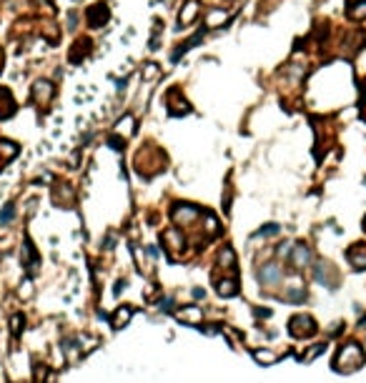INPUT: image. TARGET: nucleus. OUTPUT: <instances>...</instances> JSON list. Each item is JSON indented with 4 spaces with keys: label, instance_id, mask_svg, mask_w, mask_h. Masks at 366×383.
Returning <instances> with one entry per match:
<instances>
[{
    "label": "nucleus",
    "instance_id": "f257e3e1",
    "mask_svg": "<svg viewBox=\"0 0 366 383\" xmlns=\"http://www.w3.org/2000/svg\"><path fill=\"white\" fill-rule=\"evenodd\" d=\"M53 95H55V88H53L50 80H35L33 83V103L48 105L53 100Z\"/></svg>",
    "mask_w": 366,
    "mask_h": 383
},
{
    "label": "nucleus",
    "instance_id": "f03ea898",
    "mask_svg": "<svg viewBox=\"0 0 366 383\" xmlns=\"http://www.w3.org/2000/svg\"><path fill=\"white\" fill-rule=\"evenodd\" d=\"M111 18V10H108V5H90L88 10H85V20H88V25L90 28H101L106 20Z\"/></svg>",
    "mask_w": 366,
    "mask_h": 383
},
{
    "label": "nucleus",
    "instance_id": "7ed1b4c3",
    "mask_svg": "<svg viewBox=\"0 0 366 383\" xmlns=\"http://www.w3.org/2000/svg\"><path fill=\"white\" fill-rule=\"evenodd\" d=\"M15 115V98L10 93V88L0 85V120H8Z\"/></svg>",
    "mask_w": 366,
    "mask_h": 383
},
{
    "label": "nucleus",
    "instance_id": "20e7f679",
    "mask_svg": "<svg viewBox=\"0 0 366 383\" xmlns=\"http://www.w3.org/2000/svg\"><path fill=\"white\" fill-rule=\"evenodd\" d=\"M291 333L294 336H311L316 328H314V321L309 318V316H296V318H291Z\"/></svg>",
    "mask_w": 366,
    "mask_h": 383
},
{
    "label": "nucleus",
    "instance_id": "39448f33",
    "mask_svg": "<svg viewBox=\"0 0 366 383\" xmlns=\"http://www.w3.org/2000/svg\"><path fill=\"white\" fill-rule=\"evenodd\" d=\"M198 215H201V210H198L196 205H188V203L173 208V220H176V223H183V225L191 223V220H196Z\"/></svg>",
    "mask_w": 366,
    "mask_h": 383
},
{
    "label": "nucleus",
    "instance_id": "423d86ee",
    "mask_svg": "<svg viewBox=\"0 0 366 383\" xmlns=\"http://www.w3.org/2000/svg\"><path fill=\"white\" fill-rule=\"evenodd\" d=\"M15 156H18V143H13V141H0V168L8 166Z\"/></svg>",
    "mask_w": 366,
    "mask_h": 383
},
{
    "label": "nucleus",
    "instance_id": "0eeeda50",
    "mask_svg": "<svg viewBox=\"0 0 366 383\" xmlns=\"http://www.w3.org/2000/svg\"><path fill=\"white\" fill-rule=\"evenodd\" d=\"M258 278H261V283L273 286V283H279V281H281V271H279L276 266H266V268H261Z\"/></svg>",
    "mask_w": 366,
    "mask_h": 383
},
{
    "label": "nucleus",
    "instance_id": "6e6552de",
    "mask_svg": "<svg viewBox=\"0 0 366 383\" xmlns=\"http://www.w3.org/2000/svg\"><path fill=\"white\" fill-rule=\"evenodd\" d=\"M309 261H311V250H309L306 245L299 243V245L294 248V266H296V268H304Z\"/></svg>",
    "mask_w": 366,
    "mask_h": 383
},
{
    "label": "nucleus",
    "instance_id": "1a4fd4ad",
    "mask_svg": "<svg viewBox=\"0 0 366 383\" xmlns=\"http://www.w3.org/2000/svg\"><path fill=\"white\" fill-rule=\"evenodd\" d=\"M346 13H349L351 20H364L366 18V0H351Z\"/></svg>",
    "mask_w": 366,
    "mask_h": 383
},
{
    "label": "nucleus",
    "instance_id": "9d476101",
    "mask_svg": "<svg viewBox=\"0 0 366 383\" xmlns=\"http://www.w3.org/2000/svg\"><path fill=\"white\" fill-rule=\"evenodd\" d=\"M349 261H351L356 268H366V248H361V245H354V248L349 250Z\"/></svg>",
    "mask_w": 366,
    "mask_h": 383
},
{
    "label": "nucleus",
    "instance_id": "9b49d317",
    "mask_svg": "<svg viewBox=\"0 0 366 383\" xmlns=\"http://www.w3.org/2000/svg\"><path fill=\"white\" fill-rule=\"evenodd\" d=\"M133 125H136V120H133V115H126L123 120H118V125H116V128H118V133H121V136H131V133L136 131Z\"/></svg>",
    "mask_w": 366,
    "mask_h": 383
},
{
    "label": "nucleus",
    "instance_id": "f8f14e48",
    "mask_svg": "<svg viewBox=\"0 0 366 383\" xmlns=\"http://www.w3.org/2000/svg\"><path fill=\"white\" fill-rule=\"evenodd\" d=\"M131 313H133V311H131L128 306H123V308H118V311H116V316H113V326H116V328H121L123 323H128V318H131Z\"/></svg>",
    "mask_w": 366,
    "mask_h": 383
},
{
    "label": "nucleus",
    "instance_id": "ddd939ff",
    "mask_svg": "<svg viewBox=\"0 0 366 383\" xmlns=\"http://www.w3.org/2000/svg\"><path fill=\"white\" fill-rule=\"evenodd\" d=\"M196 15H198V5H196V3H191V5H186V13H181V18H178V20H181V25H188V23H191Z\"/></svg>",
    "mask_w": 366,
    "mask_h": 383
},
{
    "label": "nucleus",
    "instance_id": "4468645a",
    "mask_svg": "<svg viewBox=\"0 0 366 383\" xmlns=\"http://www.w3.org/2000/svg\"><path fill=\"white\" fill-rule=\"evenodd\" d=\"M218 293L221 296H236V281H221L218 283Z\"/></svg>",
    "mask_w": 366,
    "mask_h": 383
},
{
    "label": "nucleus",
    "instance_id": "2eb2a0df",
    "mask_svg": "<svg viewBox=\"0 0 366 383\" xmlns=\"http://www.w3.org/2000/svg\"><path fill=\"white\" fill-rule=\"evenodd\" d=\"M226 18H228L226 13H218V10H213V13L206 18V25H208V28H216V23H221V20L226 23Z\"/></svg>",
    "mask_w": 366,
    "mask_h": 383
},
{
    "label": "nucleus",
    "instance_id": "dca6fc26",
    "mask_svg": "<svg viewBox=\"0 0 366 383\" xmlns=\"http://www.w3.org/2000/svg\"><path fill=\"white\" fill-rule=\"evenodd\" d=\"M13 215H15V208H13V205L8 203V205H5V208L0 210V225H8V223L13 220Z\"/></svg>",
    "mask_w": 366,
    "mask_h": 383
},
{
    "label": "nucleus",
    "instance_id": "f3484780",
    "mask_svg": "<svg viewBox=\"0 0 366 383\" xmlns=\"http://www.w3.org/2000/svg\"><path fill=\"white\" fill-rule=\"evenodd\" d=\"M233 261H236L233 250H231V248H223V250H221V263H223V266H233Z\"/></svg>",
    "mask_w": 366,
    "mask_h": 383
},
{
    "label": "nucleus",
    "instance_id": "a211bd4d",
    "mask_svg": "<svg viewBox=\"0 0 366 383\" xmlns=\"http://www.w3.org/2000/svg\"><path fill=\"white\" fill-rule=\"evenodd\" d=\"M178 318H181V321H198V318H201V313H198V308H191V311H183V313H178Z\"/></svg>",
    "mask_w": 366,
    "mask_h": 383
},
{
    "label": "nucleus",
    "instance_id": "6ab92c4d",
    "mask_svg": "<svg viewBox=\"0 0 366 383\" xmlns=\"http://www.w3.org/2000/svg\"><path fill=\"white\" fill-rule=\"evenodd\" d=\"M276 233H279V225L276 223H268V225H263L258 230V235H276Z\"/></svg>",
    "mask_w": 366,
    "mask_h": 383
},
{
    "label": "nucleus",
    "instance_id": "aec40b11",
    "mask_svg": "<svg viewBox=\"0 0 366 383\" xmlns=\"http://www.w3.org/2000/svg\"><path fill=\"white\" fill-rule=\"evenodd\" d=\"M156 75H158V65L148 63V65H146V78H156Z\"/></svg>",
    "mask_w": 366,
    "mask_h": 383
},
{
    "label": "nucleus",
    "instance_id": "412c9836",
    "mask_svg": "<svg viewBox=\"0 0 366 383\" xmlns=\"http://www.w3.org/2000/svg\"><path fill=\"white\" fill-rule=\"evenodd\" d=\"M108 143H111L116 151H121V146H123V141H121V138H116V136H111V138H108Z\"/></svg>",
    "mask_w": 366,
    "mask_h": 383
},
{
    "label": "nucleus",
    "instance_id": "4be33fe9",
    "mask_svg": "<svg viewBox=\"0 0 366 383\" xmlns=\"http://www.w3.org/2000/svg\"><path fill=\"white\" fill-rule=\"evenodd\" d=\"M3 63H5V55H3V48H0V70H3Z\"/></svg>",
    "mask_w": 366,
    "mask_h": 383
},
{
    "label": "nucleus",
    "instance_id": "5701e85b",
    "mask_svg": "<svg viewBox=\"0 0 366 383\" xmlns=\"http://www.w3.org/2000/svg\"><path fill=\"white\" fill-rule=\"evenodd\" d=\"M364 225H366V218H364Z\"/></svg>",
    "mask_w": 366,
    "mask_h": 383
}]
</instances>
